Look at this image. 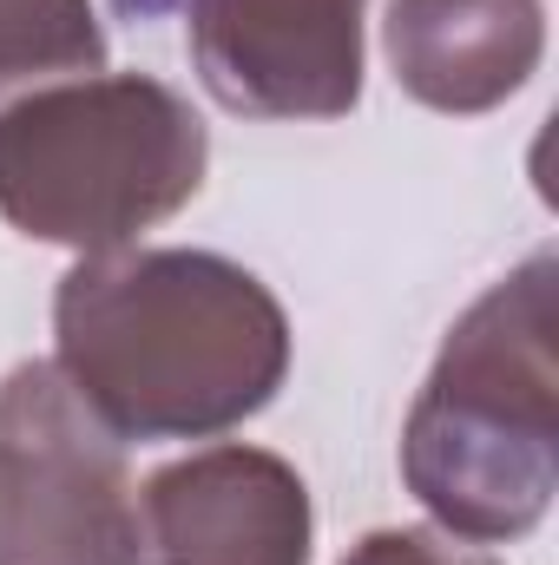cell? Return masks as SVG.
Segmentation results:
<instances>
[{
  "mask_svg": "<svg viewBox=\"0 0 559 565\" xmlns=\"http://www.w3.org/2000/svg\"><path fill=\"white\" fill-rule=\"evenodd\" d=\"M99 66L106 26L93 0H0V106L53 79H86Z\"/></svg>",
  "mask_w": 559,
  "mask_h": 565,
  "instance_id": "8",
  "label": "cell"
},
{
  "mask_svg": "<svg viewBox=\"0 0 559 565\" xmlns=\"http://www.w3.org/2000/svg\"><path fill=\"white\" fill-rule=\"evenodd\" d=\"M382 46L395 86L428 113H494L507 106L547 53L540 0H389Z\"/></svg>",
  "mask_w": 559,
  "mask_h": 565,
  "instance_id": "7",
  "label": "cell"
},
{
  "mask_svg": "<svg viewBox=\"0 0 559 565\" xmlns=\"http://www.w3.org/2000/svg\"><path fill=\"white\" fill-rule=\"evenodd\" d=\"M53 369L119 440H211L289 375L271 282L218 250H106L53 289Z\"/></svg>",
  "mask_w": 559,
  "mask_h": 565,
  "instance_id": "1",
  "label": "cell"
},
{
  "mask_svg": "<svg viewBox=\"0 0 559 565\" xmlns=\"http://www.w3.org/2000/svg\"><path fill=\"white\" fill-rule=\"evenodd\" d=\"M369 0H184L204 93L238 119H342L362 99Z\"/></svg>",
  "mask_w": 559,
  "mask_h": 565,
  "instance_id": "5",
  "label": "cell"
},
{
  "mask_svg": "<svg viewBox=\"0 0 559 565\" xmlns=\"http://www.w3.org/2000/svg\"><path fill=\"white\" fill-rule=\"evenodd\" d=\"M303 473L264 447H204L139 493V565H309Z\"/></svg>",
  "mask_w": 559,
  "mask_h": 565,
  "instance_id": "6",
  "label": "cell"
},
{
  "mask_svg": "<svg viewBox=\"0 0 559 565\" xmlns=\"http://www.w3.org/2000/svg\"><path fill=\"white\" fill-rule=\"evenodd\" d=\"M559 264L534 250L447 329L409 427L402 480L467 546L527 540L559 487Z\"/></svg>",
  "mask_w": 559,
  "mask_h": 565,
  "instance_id": "2",
  "label": "cell"
},
{
  "mask_svg": "<svg viewBox=\"0 0 559 565\" xmlns=\"http://www.w3.org/2000/svg\"><path fill=\"white\" fill-rule=\"evenodd\" d=\"M204 164V119L151 73L53 79L0 106V217L33 244L133 250L198 198Z\"/></svg>",
  "mask_w": 559,
  "mask_h": 565,
  "instance_id": "3",
  "label": "cell"
},
{
  "mask_svg": "<svg viewBox=\"0 0 559 565\" xmlns=\"http://www.w3.org/2000/svg\"><path fill=\"white\" fill-rule=\"evenodd\" d=\"M342 565H500V559H487L481 546H467L441 526H382V533L356 540Z\"/></svg>",
  "mask_w": 559,
  "mask_h": 565,
  "instance_id": "9",
  "label": "cell"
},
{
  "mask_svg": "<svg viewBox=\"0 0 559 565\" xmlns=\"http://www.w3.org/2000/svg\"><path fill=\"white\" fill-rule=\"evenodd\" d=\"M0 565H139L126 440L53 362L0 382Z\"/></svg>",
  "mask_w": 559,
  "mask_h": 565,
  "instance_id": "4",
  "label": "cell"
}]
</instances>
